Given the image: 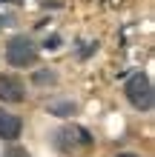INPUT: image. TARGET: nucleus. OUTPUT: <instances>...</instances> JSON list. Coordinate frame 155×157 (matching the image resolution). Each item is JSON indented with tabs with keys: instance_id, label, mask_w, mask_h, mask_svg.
<instances>
[{
	"instance_id": "nucleus-7",
	"label": "nucleus",
	"mask_w": 155,
	"mask_h": 157,
	"mask_svg": "<svg viewBox=\"0 0 155 157\" xmlns=\"http://www.w3.org/2000/svg\"><path fill=\"white\" fill-rule=\"evenodd\" d=\"M58 46H60V37H58V34H52V37H46L43 49H58Z\"/></svg>"
},
{
	"instance_id": "nucleus-3",
	"label": "nucleus",
	"mask_w": 155,
	"mask_h": 157,
	"mask_svg": "<svg viewBox=\"0 0 155 157\" xmlns=\"http://www.w3.org/2000/svg\"><path fill=\"white\" fill-rule=\"evenodd\" d=\"M26 97V86L20 77H12V75H0V100L3 103H20Z\"/></svg>"
},
{
	"instance_id": "nucleus-1",
	"label": "nucleus",
	"mask_w": 155,
	"mask_h": 157,
	"mask_svg": "<svg viewBox=\"0 0 155 157\" xmlns=\"http://www.w3.org/2000/svg\"><path fill=\"white\" fill-rule=\"evenodd\" d=\"M6 60L12 63V66H17V69H26V66H32V63L38 60V46L26 37V34H17V37H12L9 46H6Z\"/></svg>"
},
{
	"instance_id": "nucleus-2",
	"label": "nucleus",
	"mask_w": 155,
	"mask_h": 157,
	"mask_svg": "<svg viewBox=\"0 0 155 157\" xmlns=\"http://www.w3.org/2000/svg\"><path fill=\"white\" fill-rule=\"evenodd\" d=\"M126 97H129V103L138 109V112H149L152 109V83L147 75H132L129 80H126Z\"/></svg>"
},
{
	"instance_id": "nucleus-6",
	"label": "nucleus",
	"mask_w": 155,
	"mask_h": 157,
	"mask_svg": "<svg viewBox=\"0 0 155 157\" xmlns=\"http://www.w3.org/2000/svg\"><path fill=\"white\" fill-rule=\"evenodd\" d=\"M35 80H38V83H55V80H58V75H55V71H38Z\"/></svg>"
},
{
	"instance_id": "nucleus-5",
	"label": "nucleus",
	"mask_w": 155,
	"mask_h": 157,
	"mask_svg": "<svg viewBox=\"0 0 155 157\" xmlns=\"http://www.w3.org/2000/svg\"><path fill=\"white\" fill-rule=\"evenodd\" d=\"M49 112L58 117H69V114H75V103L72 100H55V103H49Z\"/></svg>"
},
{
	"instance_id": "nucleus-8",
	"label": "nucleus",
	"mask_w": 155,
	"mask_h": 157,
	"mask_svg": "<svg viewBox=\"0 0 155 157\" xmlns=\"http://www.w3.org/2000/svg\"><path fill=\"white\" fill-rule=\"evenodd\" d=\"M118 157H138V154H129V151H124V154H118Z\"/></svg>"
},
{
	"instance_id": "nucleus-4",
	"label": "nucleus",
	"mask_w": 155,
	"mask_h": 157,
	"mask_svg": "<svg viewBox=\"0 0 155 157\" xmlns=\"http://www.w3.org/2000/svg\"><path fill=\"white\" fill-rule=\"evenodd\" d=\"M23 132V120L0 109V140H17Z\"/></svg>"
}]
</instances>
